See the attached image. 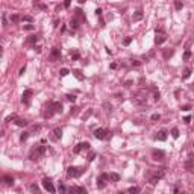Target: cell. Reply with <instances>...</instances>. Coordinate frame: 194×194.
I'll list each match as a JSON object with an SVG mask.
<instances>
[{"label":"cell","instance_id":"obj_1","mask_svg":"<svg viewBox=\"0 0 194 194\" xmlns=\"http://www.w3.org/2000/svg\"><path fill=\"white\" fill-rule=\"evenodd\" d=\"M44 153H46V146H35V147H32V150L29 153V159L35 162V161L41 159L44 156Z\"/></svg>","mask_w":194,"mask_h":194},{"label":"cell","instance_id":"obj_2","mask_svg":"<svg viewBox=\"0 0 194 194\" xmlns=\"http://www.w3.org/2000/svg\"><path fill=\"white\" fill-rule=\"evenodd\" d=\"M146 93L143 91V90H140V91H137L134 96H132V102L137 105V106H144L146 105Z\"/></svg>","mask_w":194,"mask_h":194},{"label":"cell","instance_id":"obj_3","mask_svg":"<svg viewBox=\"0 0 194 194\" xmlns=\"http://www.w3.org/2000/svg\"><path fill=\"white\" fill-rule=\"evenodd\" d=\"M83 173H85V167H76V165H71V167L67 168V176H68V178H80Z\"/></svg>","mask_w":194,"mask_h":194},{"label":"cell","instance_id":"obj_4","mask_svg":"<svg viewBox=\"0 0 194 194\" xmlns=\"http://www.w3.org/2000/svg\"><path fill=\"white\" fill-rule=\"evenodd\" d=\"M164 176H165V171H164V170H159V171H156V173L150 178L149 184H150V185H156V184H158V182H159Z\"/></svg>","mask_w":194,"mask_h":194},{"label":"cell","instance_id":"obj_5","mask_svg":"<svg viewBox=\"0 0 194 194\" xmlns=\"http://www.w3.org/2000/svg\"><path fill=\"white\" fill-rule=\"evenodd\" d=\"M33 96V90H24L23 96H21V103H24L26 106L30 105V97Z\"/></svg>","mask_w":194,"mask_h":194},{"label":"cell","instance_id":"obj_6","mask_svg":"<svg viewBox=\"0 0 194 194\" xmlns=\"http://www.w3.org/2000/svg\"><path fill=\"white\" fill-rule=\"evenodd\" d=\"M94 137H96L97 140H106V138L109 137V131L99 127V129H96V131H94Z\"/></svg>","mask_w":194,"mask_h":194},{"label":"cell","instance_id":"obj_7","mask_svg":"<svg viewBox=\"0 0 194 194\" xmlns=\"http://www.w3.org/2000/svg\"><path fill=\"white\" fill-rule=\"evenodd\" d=\"M90 147H91V144L88 143V141H82V143H79L74 149H73V153H80L82 150H90Z\"/></svg>","mask_w":194,"mask_h":194},{"label":"cell","instance_id":"obj_8","mask_svg":"<svg viewBox=\"0 0 194 194\" xmlns=\"http://www.w3.org/2000/svg\"><path fill=\"white\" fill-rule=\"evenodd\" d=\"M59 59H61V49L53 47L52 52H50V55H49V61L55 62V61H59Z\"/></svg>","mask_w":194,"mask_h":194},{"label":"cell","instance_id":"obj_9","mask_svg":"<svg viewBox=\"0 0 194 194\" xmlns=\"http://www.w3.org/2000/svg\"><path fill=\"white\" fill-rule=\"evenodd\" d=\"M152 158H153V161H162V159L165 158V153H164L162 150L153 149V150H152Z\"/></svg>","mask_w":194,"mask_h":194},{"label":"cell","instance_id":"obj_10","mask_svg":"<svg viewBox=\"0 0 194 194\" xmlns=\"http://www.w3.org/2000/svg\"><path fill=\"white\" fill-rule=\"evenodd\" d=\"M42 187H44L49 193H55V191H56V188L53 187V184H52V181H50L49 178H44V179H42Z\"/></svg>","mask_w":194,"mask_h":194},{"label":"cell","instance_id":"obj_11","mask_svg":"<svg viewBox=\"0 0 194 194\" xmlns=\"http://www.w3.org/2000/svg\"><path fill=\"white\" fill-rule=\"evenodd\" d=\"M49 105L52 106V109H53L56 114H61V112H62V109H64V106H62V103H61V102H55V100H52V102H49Z\"/></svg>","mask_w":194,"mask_h":194},{"label":"cell","instance_id":"obj_12","mask_svg":"<svg viewBox=\"0 0 194 194\" xmlns=\"http://www.w3.org/2000/svg\"><path fill=\"white\" fill-rule=\"evenodd\" d=\"M167 41V35L165 33H156V38H155V42L159 46V44H164Z\"/></svg>","mask_w":194,"mask_h":194},{"label":"cell","instance_id":"obj_13","mask_svg":"<svg viewBox=\"0 0 194 194\" xmlns=\"http://www.w3.org/2000/svg\"><path fill=\"white\" fill-rule=\"evenodd\" d=\"M167 135H168L167 131H159L158 135H155V140H156V141H165V140H167Z\"/></svg>","mask_w":194,"mask_h":194},{"label":"cell","instance_id":"obj_14","mask_svg":"<svg viewBox=\"0 0 194 194\" xmlns=\"http://www.w3.org/2000/svg\"><path fill=\"white\" fill-rule=\"evenodd\" d=\"M2 182H5V185H14V178L12 176H9V175H5L3 178H2Z\"/></svg>","mask_w":194,"mask_h":194},{"label":"cell","instance_id":"obj_15","mask_svg":"<svg viewBox=\"0 0 194 194\" xmlns=\"http://www.w3.org/2000/svg\"><path fill=\"white\" fill-rule=\"evenodd\" d=\"M105 181H106V179H105L103 176H99V178H97V188H99V190H103V188L106 187V182H105Z\"/></svg>","mask_w":194,"mask_h":194},{"label":"cell","instance_id":"obj_16","mask_svg":"<svg viewBox=\"0 0 194 194\" xmlns=\"http://www.w3.org/2000/svg\"><path fill=\"white\" fill-rule=\"evenodd\" d=\"M68 191H71V193H79V194H87V190H85L83 187H71Z\"/></svg>","mask_w":194,"mask_h":194},{"label":"cell","instance_id":"obj_17","mask_svg":"<svg viewBox=\"0 0 194 194\" xmlns=\"http://www.w3.org/2000/svg\"><path fill=\"white\" fill-rule=\"evenodd\" d=\"M14 123H15L17 126H20V127H26V126L29 124V121H27L26 118H17V120H15Z\"/></svg>","mask_w":194,"mask_h":194},{"label":"cell","instance_id":"obj_18","mask_svg":"<svg viewBox=\"0 0 194 194\" xmlns=\"http://www.w3.org/2000/svg\"><path fill=\"white\" fill-rule=\"evenodd\" d=\"M143 15H144V14H143V11H141V9H138V11L134 14L132 20H134V21H140V20H143Z\"/></svg>","mask_w":194,"mask_h":194},{"label":"cell","instance_id":"obj_19","mask_svg":"<svg viewBox=\"0 0 194 194\" xmlns=\"http://www.w3.org/2000/svg\"><path fill=\"white\" fill-rule=\"evenodd\" d=\"M39 38H41V36H39L38 33H36V35H30V36L27 38V42H29V44H35V42L39 41Z\"/></svg>","mask_w":194,"mask_h":194},{"label":"cell","instance_id":"obj_20","mask_svg":"<svg viewBox=\"0 0 194 194\" xmlns=\"http://www.w3.org/2000/svg\"><path fill=\"white\" fill-rule=\"evenodd\" d=\"M53 140H61V137H62V129L61 127H56L55 131H53Z\"/></svg>","mask_w":194,"mask_h":194},{"label":"cell","instance_id":"obj_21","mask_svg":"<svg viewBox=\"0 0 194 194\" xmlns=\"http://www.w3.org/2000/svg\"><path fill=\"white\" fill-rule=\"evenodd\" d=\"M188 158H190V159H188V161L185 162V168H187V170H191V168H193V165H194V164H193L194 158H193V155H190Z\"/></svg>","mask_w":194,"mask_h":194},{"label":"cell","instance_id":"obj_22","mask_svg":"<svg viewBox=\"0 0 194 194\" xmlns=\"http://www.w3.org/2000/svg\"><path fill=\"white\" fill-rule=\"evenodd\" d=\"M73 74H74V77H76L77 80H83V74H82L80 70H73Z\"/></svg>","mask_w":194,"mask_h":194},{"label":"cell","instance_id":"obj_23","mask_svg":"<svg viewBox=\"0 0 194 194\" xmlns=\"http://www.w3.org/2000/svg\"><path fill=\"white\" fill-rule=\"evenodd\" d=\"M70 26H71V29H77V27H79L77 18H71V20H70Z\"/></svg>","mask_w":194,"mask_h":194},{"label":"cell","instance_id":"obj_24","mask_svg":"<svg viewBox=\"0 0 194 194\" xmlns=\"http://www.w3.org/2000/svg\"><path fill=\"white\" fill-rule=\"evenodd\" d=\"M17 118H18L17 114H11V115H8V117L5 118V121H6V123H11V121H15Z\"/></svg>","mask_w":194,"mask_h":194},{"label":"cell","instance_id":"obj_25","mask_svg":"<svg viewBox=\"0 0 194 194\" xmlns=\"http://www.w3.org/2000/svg\"><path fill=\"white\" fill-rule=\"evenodd\" d=\"M109 181H112V182H118V181H120V176H118L117 173H109Z\"/></svg>","mask_w":194,"mask_h":194},{"label":"cell","instance_id":"obj_26","mask_svg":"<svg viewBox=\"0 0 194 194\" xmlns=\"http://www.w3.org/2000/svg\"><path fill=\"white\" fill-rule=\"evenodd\" d=\"M175 8H176V11H181V9L184 8V3H182V0H175Z\"/></svg>","mask_w":194,"mask_h":194},{"label":"cell","instance_id":"obj_27","mask_svg":"<svg viewBox=\"0 0 194 194\" xmlns=\"http://www.w3.org/2000/svg\"><path fill=\"white\" fill-rule=\"evenodd\" d=\"M18 21H21V17H20L18 14L11 15V23H18Z\"/></svg>","mask_w":194,"mask_h":194},{"label":"cell","instance_id":"obj_28","mask_svg":"<svg viewBox=\"0 0 194 194\" xmlns=\"http://www.w3.org/2000/svg\"><path fill=\"white\" fill-rule=\"evenodd\" d=\"M171 137H173L175 140L179 138V129H178V127H173V129H171Z\"/></svg>","mask_w":194,"mask_h":194},{"label":"cell","instance_id":"obj_29","mask_svg":"<svg viewBox=\"0 0 194 194\" xmlns=\"http://www.w3.org/2000/svg\"><path fill=\"white\" fill-rule=\"evenodd\" d=\"M21 21H27V23H32V21H33V17H32V15H23V17H21Z\"/></svg>","mask_w":194,"mask_h":194},{"label":"cell","instance_id":"obj_30","mask_svg":"<svg viewBox=\"0 0 194 194\" xmlns=\"http://www.w3.org/2000/svg\"><path fill=\"white\" fill-rule=\"evenodd\" d=\"M190 74H191V68H185V71H184V74H182V79H188Z\"/></svg>","mask_w":194,"mask_h":194},{"label":"cell","instance_id":"obj_31","mask_svg":"<svg viewBox=\"0 0 194 194\" xmlns=\"http://www.w3.org/2000/svg\"><path fill=\"white\" fill-rule=\"evenodd\" d=\"M27 138H29V132H23V134L20 135V141H21V143H24Z\"/></svg>","mask_w":194,"mask_h":194},{"label":"cell","instance_id":"obj_32","mask_svg":"<svg viewBox=\"0 0 194 194\" xmlns=\"http://www.w3.org/2000/svg\"><path fill=\"white\" fill-rule=\"evenodd\" d=\"M173 53H175V50H173V49H171V50H165V52H164V58L167 59V58L173 56Z\"/></svg>","mask_w":194,"mask_h":194},{"label":"cell","instance_id":"obj_33","mask_svg":"<svg viewBox=\"0 0 194 194\" xmlns=\"http://www.w3.org/2000/svg\"><path fill=\"white\" fill-rule=\"evenodd\" d=\"M79 58H80L79 52H73V53H71V61H77Z\"/></svg>","mask_w":194,"mask_h":194},{"label":"cell","instance_id":"obj_34","mask_svg":"<svg viewBox=\"0 0 194 194\" xmlns=\"http://www.w3.org/2000/svg\"><path fill=\"white\" fill-rule=\"evenodd\" d=\"M68 73H70V70H68V68H61V70H59V74H61L62 77H64V76H67Z\"/></svg>","mask_w":194,"mask_h":194},{"label":"cell","instance_id":"obj_35","mask_svg":"<svg viewBox=\"0 0 194 194\" xmlns=\"http://www.w3.org/2000/svg\"><path fill=\"white\" fill-rule=\"evenodd\" d=\"M70 114H71V115H77V114H79V108H77V106H71Z\"/></svg>","mask_w":194,"mask_h":194},{"label":"cell","instance_id":"obj_36","mask_svg":"<svg viewBox=\"0 0 194 194\" xmlns=\"http://www.w3.org/2000/svg\"><path fill=\"white\" fill-rule=\"evenodd\" d=\"M94 158H96V152H90L88 153V156H87V159L91 162V161H94Z\"/></svg>","mask_w":194,"mask_h":194},{"label":"cell","instance_id":"obj_37","mask_svg":"<svg viewBox=\"0 0 194 194\" xmlns=\"http://www.w3.org/2000/svg\"><path fill=\"white\" fill-rule=\"evenodd\" d=\"M29 188H30V191H32V193H38V191H39V188H38V185H36V184H32Z\"/></svg>","mask_w":194,"mask_h":194},{"label":"cell","instance_id":"obj_38","mask_svg":"<svg viewBox=\"0 0 194 194\" xmlns=\"http://www.w3.org/2000/svg\"><path fill=\"white\" fill-rule=\"evenodd\" d=\"M131 42H132V36H127V38L123 39V46H129Z\"/></svg>","mask_w":194,"mask_h":194},{"label":"cell","instance_id":"obj_39","mask_svg":"<svg viewBox=\"0 0 194 194\" xmlns=\"http://www.w3.org/2000/svg\"><path fill=\"white\" fill-rule=\"evenodd\" d=\"M131 64H132L134 67H141V61H138V59H132Z\"/></svg>","mask_w":194,"mask_h":194},{"label":"cell","instance_id":"obj_40","mask_svg":"<svg viewBox=\"0 0 194 194\" xmlns=\"http://www.w3.org/2000/svg\"><path fill=\"white\" fill-rule=\"evenodd\" d=\"M91 115H93V109H88V111L85 112V115H83V120H88Z\"/></svg>","mask_w":194,"mask_h":194},{"label":"cell","instance_id":"obj_41","mask_svg":"<svg viewBox=\"0 0 194 194\" xmlns=\"http://www.w3.org/2000/svg\"><path fill=\"white\" fill-rule=\"evenodd\" d=\"M127 193H140V188H138V187H131V188H129V190H127Z\"/></svg>","mask_w":194,"mask_h":194},{"label":"cell","instance_id":"obj_42","mask_svg":"<svg viewBox=\"0 0 194 194\" xmlns=\"http://www.w3.org/2000/svg\"><path fill=\"white\" fill-rule=\"evenodd\" d=\"M190 58H191V52H190V50H187V52L184 53V61H188Z\"/></svg>","mask_w":194,"mask_h":194},{"label":"cell","instance_id":"obj_43","mask_svg":"<svg viewBox=\"0 0 194 194\" xmlns=\"http://www.w3.org/2000/svg\"><path fill=\"white\" fill-rule=\"evenodd\" d=\"M65 97H67L68 102H74V100H76V96H74V94H67Z\"/></svg>","mask_w":194,"mask_h":194},{"label":"cell","instance_id":"obj_44","mask_svg":"<svg viewBox=\"0 0 194 194\" xmlns=\"http://www.w3.org/2000/svg\"><path fill=\"white\" fill-rule=\"evenodd\" d=\"M58 191H59V193H65V191H67V187H65V185H62V184H59Z\"/></svg>","mask_w":194,"mask_h":194},{"label":"cell","instance_id":"obj_45","mask_svg":"<svg viewBox=\"0 0 194 194\" xmlns=\"http://www.w3.org/2000/svg\"><path fill=\"white\" fill-rule=\"evenodd\" d=\"M23 29H24V30H33L35 27H33V24H24Z\"/></svg>","mask_w":194,"mask_h":194},{"label":"cell","instance_id":"obj_46","mask_svg":"<svg viewBox=\"0 0 194 194\" xmlns=\"http://www.w3.org/2000/svg\"><path fill=\"white\" fill-rule=\"evenodd\" d=\"M150 118H152L153 121H159V120H161V115H159V114H153Z\"/></svg>","mask_w":194,"mask_h":194},{"label":"cell","instance_id":"obj_47","mask_svg":"<svg viewBox=\"0 0 194 194\" xmlns=\"http://www.w3.org/2000/svg\"><path fill=\"white\" fill-rule=\"evenodd\" d=\"M159 97H161L159 91H156V90H155V93H153V99H155V100H159Z\"/></svg>","mask_w":194,"mask_h":194},{"label":"cell","instance_id":"obj_48","mask_svg":"<svg viewBox=\"0 0 194 194\" xmlns=\"http://www.w3.org/2000/svg\"><path fill=\"white\" fill-rule=\"evenodd\" d=\"M24 73H26V65H24V67H21V68H20V73H18V76H23V74H24Z\"/></svg>","mask_w":194,"mask_h":194},{"label":"cell","instance_id":"obj_49","mask_svg":"<svg viewBox=\"0 0 194 194\" xmlns=\"http://www.w3.org/2000/svg\"><path fill=\"white\" fill-rule=\"evenodd\" d=\"M71 5V0H64V8H70Z\"/></svg>","mask_w":194,"mask_h":194},{"label":"cell","instance_id":"obj_50","mask_svg":"<svg viewBox=\"0 0 194 194\" xmlns=\"http://www.w3.org/2000/svg\"><path fill=\"white\" fill-rule=\"evenodd\" d=\"M76 14H77V15H79V17H82V18H83V20H85V15H83V14H82V11H80V9H76Z\"/></svg>","mask_w":194,"mask_h":194},{"label":"cell","instance_id":"obj_51","mask_svg":"<svg viewBox=\"0 0 194 194\" xmlns=\"http://www.w3.org/2000/svg\"><path fill=\"white\" fill-rule=\"evenodd\" d=\"M96 15H97V17H102V9H100V8L96 9Z\"/></svg>","mask_w":194,"mask_h":194},{"label":"cell","instance_id":"obj_52","mask_svg":"<svg viewBox=\"0 0 194 194\" xmlns=\"http://www.w3.org/2000/svg\"><path fill=\"white\" fill-rule=\"evenodd\" d=\"M181 109H182V111H190V109H191V106H190V105H185V106H182Z\"/></svg>","mask_w":194,"mask_h":194},{"label":"cell","instance_id":"obj_53","mask_svg":"<svg viewBox=\"0 0 194 194\" xmlns=\"http://www.w3.org/2000/svg\"><path fill=\"white\" fill-rule=\"evenodd\" d=\"M190 121H191V117H188V115H187V117L184 118V123H187V124H188Z\"/></svg>","mask_w":194,"mask_h":194},{"label":"cell","instance_id":"obj_54","mask_svg":"<svg viewBox=\"0 0 194 194\" xmlns=\"http://www.w3.org/2000/svg\"><path fill=\"white\" fill-rule=\"evenodd\" d=\"M33 49H35V52H36V53H39V52H41V46H35Z\"/></svg>","mask_w":194,"mask_h":194},{"label":"cell","instance_id":"obj_55","mask_svg":"<svg viewBox=\"0 0 194 194\" xmlns=\"http://www.w3.org/2000/svg\"><path fill=\"white\" fill-rule=\"evenodd\" d=\"M111 68H112V70H114V68H117V64H115V62H112V64H111Z\"/></svg>","mask_w":194,"mask_h":194},{"label":"cell","instance_id":"obj_56","mask_svg":"<svg viewBox=\"0 0 194 194\" xmlns=\"http://www.w3.org/2000/svg\"><path fill=\"white\" fill-rule=\"evenodd\" d=\"M85 2H87V0H79V3H80V5H82V3H85Z\"/></svg>","mask_w":194,"mask_h":194},{"label":"cell","instance_id":"obj_57","mask_svg":"<svg viewBox=\"0 0 194 194\" xmlns=\"http://www.w3.org/2000/svg\"><path fill=\"white\" fill-rule=\"evenodd\" d=\"M38 2H41V0H35V5H36V3H38Z\"/></svg>","mask_w":194,"mask_h":194}]
</instances>
